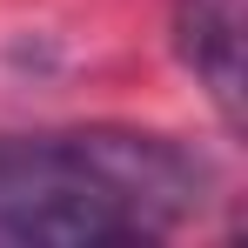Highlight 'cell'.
Masks as SVG:
<instances>
[{
	"label": "cell",
	"mask_w": 248,
	"mask_h": 248,
	"mask_svg": "<svg viewBox=\"0 0 248 248\" xmlns=\"http://www.w3.org/2000/svg\"><path fill=\"white\" fill-rule=\"evenodd\" d=\"M242 41L248 0H174V54L208 87L228 127H242Z\"/></svg>",
	"instance_id": "obj_2"
},
{
	"label": "cell",
	"mask_w": 248,
	"mask_h": 248,
	"mask_svg": "<svg viewBox=\"0 0 248 248\" xmlns=\"http://www.w3.org/2000/svg\"><path fill=\"white\" fill-rule=\"evenodd\" d=\"M208 202V161L174 134L61 127L0 134V242L7 248H108L161 242Z\"/></svg>",
	"instance_id": "obj_1"
}]
</instances>
